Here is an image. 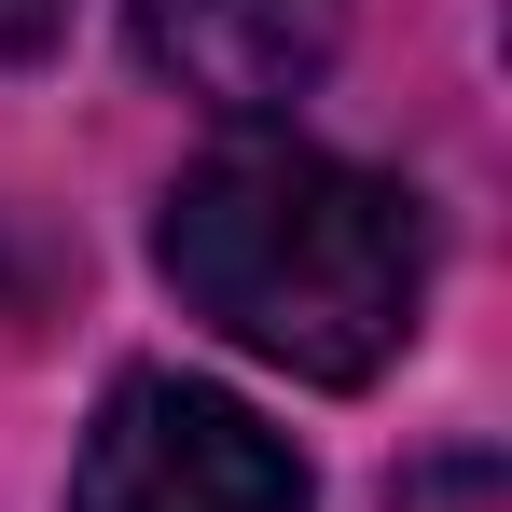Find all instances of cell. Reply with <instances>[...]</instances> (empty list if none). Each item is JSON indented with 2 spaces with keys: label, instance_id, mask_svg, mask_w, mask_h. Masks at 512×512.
<instances>
[{
  "label": "cell",
  "instance_id": "2",
  "mask_svg": "<svg viewBox=\"0 0 512 512\" xmlns=\"http://www.w3.org/2000/svg\"><path fill=\"white\" fill-rule=\"evenodd\" d=\"M70 512H305V457L208 374H125L70 457Z\"/></svg>",
  "mask_w": 512,
  "mask_h": 512
},
{
  "label": "cell",
  "instance_id": "1",
  "mask_svg": "<svg viewBox=\"0 0 512 512\" xmlns=\"http://www.w3.org/2000/svg\"><path fill=\"white\" fill-rule=\"evenodd\" d=\"M153 263L222 346H250L305 388H374L429 305L416 194L319 139H222L208 167H180Z\"/></svg>",
  "mask_w": 512,
  "mask_h": 512
},
{
  "label": "cell",
  "instance_id": "5",
  "mask_svg": "<svg viewBox=\"0 0 512 512\" xmlns=\"http://www.w3.org/2000/svg\"><path fill=\"white\" fill-rule=\"evenodd\" d=\"M56 42H70V0H0V70L56 56Z\"/></svg>",
  "mask_w": 512,
  "mask_h": 512
},
{
  "label": "cell",
  "instance_id": "4",
  "mask_svg": "<svg viewBox=\"0 0 512 512\" xmlns=\"http://www.w3.org/2000/svg\"><path fill=\"white\" fill-rule=\"evenodd\" d=\"M388 512H512V471L485 457V443H457V457L402 471V485H388Z\"/></svg>",
  "mask_w": 512,
  "mask_h": 512
},
{
  "label": "cell",
  "instance_id": "3",
  "mask_svg": "<svg viewBox=\"0 0 512 512\" xmlns=\"http://www.w3.org/2000/svg\"><path fill=\"white\" fill-rule=\"evenodd\" d=\"M125 42H139V70L180 84L194 111H291V97L333 70L346 42V0H125Z\"/></svg>",
  "mask_w": 512,
  "mask_h": 512
}]
</instances>
